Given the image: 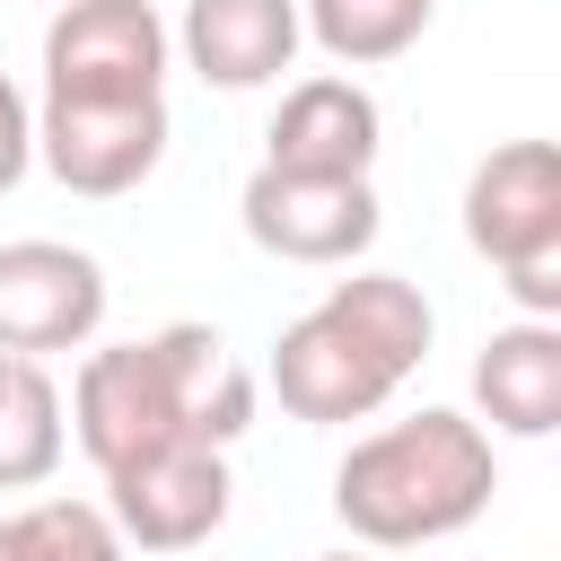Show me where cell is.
I'll return each mask as SVG.
<instances>
[{"label":"cell","instance_id":"cell-14","mask_svg":"<svg viewBox=\"0 0 561 561\" xmlns=\"http://www.w3.org/2000/svg\"><path fill=\"white\" fill-rule=\"evenodd\" d=\"M438 0H298V35L342 61V70H368V61H394L421 44Z\"/></svg>","mask_w":561,"mask_h":561},{"label":"cell","instance_id":"cell-4","mask_svg":"<svg viewBox=\"0 0 561 561\" xmlns=\"http://www.w3.org/2000/svg\"><path fill=\"white\" fill-rule=\"evenodd\" d=\"M465 245L500 272L517 316H561V149L500 140L465 175Z\"/></svg>","mask_w":561,"mask_h":561},{"label":"cell","instance_id":"cell-13","mask_svg":"<svg viewBox=\"0 0 561 561\" xmlns=\"http://www.w3.org/2000/svg\"><path fill=\"white\" fill-rule=\"evenodd\" d=\"M61 456H70V403H61L53 368L0 351V491L53 482Z\"/></svg>","mask_w":561,"mask_h":561},{"label":"cell","instance_id":"cell-7","mask_svg":"<svg viewBox=\"0 0 561 561\" xmlns=\"http://www.w3.org/2000/svg\"><path fill=\"white\" fill-rule=\"evenodd\" d=\"M175 35L149 0H53L44 96H167Z\"/></svg>","mask_w":561,"mask_h":561},{"label":"cell","instance_id":"cell-15","mask_svg":"<svg viewBox=\"0 0 561 561\" xmlns=\"http://www.w3.org/2000/svg\"><path fill=\"white\" fill-rule=\"evenodd\" d=\"M0 561H131V543L114 535L105 500H26L0 517Z\"/></svg>","mask_w":561,"mask_h":561},{"label":"cell","instance_id":"cell-1","mask_svg":"<svg viewBox=\"0 0 561 561\" xmlns=\"http://www.w3.org/2000/svg\"><path fill=\"white\" fill-rule=\"evenodd\" d=\"M254 421V377L219 324H158L140 342H88L70 377V438L96 473L149 465L167 447H237Z\"/></svg>","mask_w":561,"mask_h":561},{"label":"cell","instance_id":"cell-10","mask_svg":"<svg viewBox=\"0 0 561 561\" xmlns=\"http://www.w3.org/2000/svg\"><path fill=\"white\" fill-rule=\"evenodd\" d=\"M377 149H386V114L342 70L298 79L272 105V131H263V167H280V175H368Z\"/></svg>","mask_w":561,"mask_h":561},{"label":"cell","instance_id":"cell-17","mask_svg":"<svg viewBox=\"0 0 561 561\" xmlns=\"http://www.w3.org/2000/svg\"><path fill=\"white\" fill-rule=\"evenodd\" d=\"M316 561H359V552H316Z\"/></svg>","mask_w":561,"mask_h":561},{"label":"cell","instance_id":"cell-18","mask_svg":"<svg viewBox=\"0 0 561 561\" xmlns=\"http://www.w3.org/2000/svg\"><path fill=\"white\" fill-rule=\"evenodd\" d=\"M44 9H53V0H44Z\"/></svg>","mask_w":561,"mask_h":561},{"label":"cell","instance_id":"cell-11","mask_svg":"<svg viewBox=\"0 0 561 561\" xmlns=\"http://www.w3.org/2000/svg\"><path fill=\"white\" fill-rule=\"evenodd\" d=\"M175 35V61L202 79V88H272L289 61H298V0H184V18L167 26Z\"/></svg>","mask_w":561,"mask_h":561},{"label":"cell","instance_id":"cell-16","mask_svg":"<svg viewBox=\"0 0 561 561\" xmlns=\"http://www.w3.org/2000/svg\"><path fill=\"white\" fill-rule=\"evenodd\" d=\"M26 167H35V105H26L18 79L0 70V193H9Z\"/></svg>","mask_w":561,"mask_h":561},{"label":"cell","instance_id":"cell-5","mask_svg":"<svg viewBox=\"0 0 561 561\" xmlns=\"http://www.w3.org/2000/svg\"><path fill=\"white\" fill-rule=\"evenodd\" d=\"M167 96H35V167L79 202H123L167 158Z\"/></svg>","mask_w":561,"mask_h":561},{"label":"cell","instance_id":"cell-3","mask_svg":"<svg viewBox=\"0 0 561 561\" xmlns=\"http://www.w3.org/2000/svg\"><path fill=\"white\" fill-rule=\"evenodd\" d=\"M491 491H500V447L473 412H447V403H421L351 438L333 465V517L368 552L447 543L491 508Z\"/></svg>","mask_w":561,"mask_h":561},{"label":"cell","instance_id":"cell-2","mask_svg":"<svg viewBox=\"0 0 561 561\" xmlns=\"http://www.w3.org/2000/svg\"><path fill=\"white\" fill-rule=\"evenodd\" d=\"M430 342H438V307L421 298V280L351 272L307 316L280 324V342L263 359V386L280 394L289 421L351 430V421H377L403 394V377L430 359Z\"/></svg>","mask_w":561,"mask_h":561},{"label":"cell","instance_id":"cell-9","mask_svg":"<svg viewBox=\"0 0 561 561\" xmlns=\"http://www.w3.org/2000/svg\"><path fill=\"white\" fill-rule=\"evenodd\" d=\"M228 500H237L228 447H167L149 465L105 473V517L140 552H202L228 526Z\"/></svg>","mask_w":561,"mask_h":561},{"label":"cell","instance_id":"cell-12","mask_svg":"<svg viewBox=\"0 0 561 561\" xmlns=\"http://www.w3.org/2000/svg\"><path fill=\"white\" fill-rule=\"evenodd\" d=\"M473 412L500 438L561 430V316H517L473 351Z\"/></svg>","mask_w":561,"mask_h":561},{"label":"cell","instance_id":"cell-6","mask_svg":"<svg viewBox=\"0 0 561 561\" xmlns=\"http://www.w3.org/2000/svg\"><path fill=\"white\" fill-rule=\"evenodd\" d=\"M237 219L272 263H307V272H351L386 228L368 175H280V167L245 175Z\"/></svg>","mask_w":561,"mask_h":561},{"label":"cell","instance_id":"cell-8","mask_svg":"<svg viewBox=\"0 0 561 561\" xmlns=\"http://www.w3.org/2000/svg\"><path fill=\"white\" fill-rule=\"evenodd\" d=\"M105 263L61 237H9L0 245V351L9 359H61L88 351L105 324Z\"/></svg>","mask_w":561,"mask_h":561}]
</instances>
